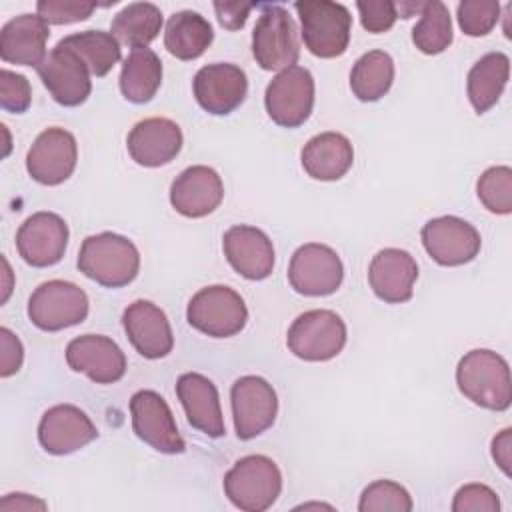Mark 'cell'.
Returning a JSON list of instances; mask_svg holds the SVG:
<instances>
[{"label": "cell", "mask_w": 512, "mask_h": 512, "mask_svg": "<svg viewBox=\"0 0 512 512\" xmlns=\"http://www.w3.org/2000/svg\"><path fill=\"white\" fill-rule=\"evenodd\" d=\"M458 390L476 406L504 412L512 402L508 362L494 350L476 348L466 352L456 366Z\"/></svg>", "instance_id": "6da1fadb"}, {"label": "cell", "mask_w": 512, "mask_h": 512, "mask_svg": "<svg viewBox=\"0 0 512 512\" xmlns=\"http://www.w3.org/2000/svg\"><path fill=\"white\" fill-rule=\"evenodd\" d=\"M78 270L104 288H122L138 276L140 252L126 236L92 234L80 246Z\"/></svg>", "instance_id": "7a4b0ae2"}, {"label": "cell", "mask_w": 512, "mask_h": 512, "mask_svg": "<svg viewBox=\"0 0 512 512\" xmlns=\"http://www.w3.org/2000/svg\"><path fill=\"white\" fill-rule=\"evenodd\" d=\"M282 492V472L264 454H250L234 462L224 476L226 498L244 512L268 510Z\"/></svg>", "instance_id": "3957f363"}, {"label": "cell", "mask_w": 512, "mask_h": 512, "mask_svg": "<svg viewBox=\"0 0 512 512\" xmlns=\"http://www.w3.org/2000/svg\"><path fill=\"white\" fill-rule=\"evenodd\" d=\"M300 18V36L310 54L338 58L350 44L352 16L340 2L304 0L294 4Z\"/></svg>", "instance_id": "277c9868"}, {"label": "cell", "mask_w": 512, "mask_h": 512, "mask_svg": "<svg viewBox=\"0 0 512 512\" xmlns=\"http://www.w3.org/2000/svg\"><path fill=\"white\" fill-rule=\"evenodd\" d=\"M252 56L262 70H286L296 66L300 46L296 24L280 4H262L252 30Z\"/></svg>", "instance_id": "5b68a950"}, {"label": "cell", "mask_w": 512, "mask_h": 512, "mask_svg": "<svg viewBox=\"0 0 512 512\" xmlns=\"http://www.w3.org/2000/svg\"><path fill=\"white\" fill-rule=\"evenodd\" d=\"M188 324L212 338L236 336L248 320V308L242 296L230 286L214 284L200 288L186 308Z\"/></svg>", "instance_id": "8992f818"}, {"label": "cell", "mask_w": 512, "mask_h": 512, "mask_svg": "<svg viewBox=\"0 0 512 512\" xmlns=\"http://www.w3.org/2000/svg\"><path fill=\"white\" fill-rule=\"evenodd\" d=\"M286 344L300 360L326 362L346 346V324L332 310H308L290 324Z\"/></svg>", "instance_id": "52a82bcc"}, {"label": "cell", "mask_w": 512, "mask_h": 512, "mask_svg": "<svg viewBox=\"0 0 512 512\" xmlns=\"http://www.w3.org/2000/svg\"><path fill=\"white\" fill-rule=\"evenodd\" d=\"M88 316L86 292L66 280L42 282L28 298V318L44 332L82 324Z\"/></svg>", "instance_id": "ba28073f"}, {"label": "cell", "mask_w": 512, "mask_h": 512, "mask_svg": "<svg viewBox=\"0 0 512 512\" xmlns=\"http://www.w3.org/2000/svg\"><path fill=\"white\" fill-rule=\"evenodd\" d=\"M264 106L274 124L282 128L302 126L314 108V78L302 66L278 72L264 92Z\"/></svg>", "instance_id": "9c48e42d"}, {"label": "cell", "mask_w": 512, "mask_h": 512, "mask_svg": "<svg viewBox=\"0 0 512 512\" xmlns=\"http://www.w3.org/2000/svg\"><path fill=\"white\" fill-rule=\"evenodd\" d=\"M234 430L240 440H252L266 432L278 414V396L262 376H242L230 388Z\"/></svg>", "instance_id": "30bf717a"}, {"label": "cell", "mask_w": 512, "mask_h": 512, "mask_svg": "<svg viewBox=\"0 0 512 512\" xmlns=\"http://www.w3.org/2000/svg\"><path fill=\"white\" fill-rule=\"evenodd\" d=\"M342 280V260L326 244H302L290 258L288 282L302 296H330L340 288Z\"/></svg>", "instance_id": "8fae6325"}, {"label": "cell", "mask_w": 512, "mask_h": 512, "mask_svg": "<svg viewBox=\"0 0 512 512\" xmlns=\"http://www.w3.org/2000/svg\"><path fill=\"white\" fill-rule=\"evenodd\" d=\"M422 246L440 266H462L472 262L480 248V232L458 216H438L428 220L420 230Z\"/></svg>", "instance_id": "7c38bea8"}, {"label": "cell", "mask_w": 512, "mask_h": 512, "mask_svg": "<svg viewBox=\"0 0 512 512\" xmlns=\"http://www.w3.org/2000/svg\"><path fill=\"white\" fill-rule=\"evenodd\" d=\"M132 430L136 436L162 454H182L184 438L178 432L166 400L154 390H138L130 398Z\"/></svg>", "instance_id": "4fadbf2b"}, {"label": "cell", "mask_w": 512, "mask_h": 512, "mask_svg": "<svg viewBox=\"0 0 512 512\" xmlns=\"http://www.w3.org/2000/svg\"><path fill=\"white\" fill-rule=\"evenodd\" d=\"M78 162V144L72 132L52 126L42 130L26 154V170L38 184L58 186L68 180Z\"/></svg>", "instance_id": "5bb4252c"}, {"label": "cell", "mask_w": 512, "mask_h": 512, "mask_svg": "<svg viewBox=\"0 0 512 512\" xmlns=\"http://www.w3.org/2000/svg\"><path fill=\"white\" fill-rule=\"evenodd\" d=\"M42 84L60 106H80L92 92L90 70L66 46L56 44L36 68Z\"/></svg>", "instance_id": "9a60e30c"}, {"label": "cell", "mask_w": 512, "mask_h": 512, "mask_svg": "<svg viewBox=\"0 0 512 512\" xmlns=\"http://www.w3.org/2000/svg\"><path fill=\"white\" fill-rule=\"evenodd\" d=\"M192 92L202 110L214 116H226L244 102L248 94V78L236 64L214 62L196 72Z\"/></svg>", "instance_id": "2e32d148"}, {"label": "cell", "mask_w": 512, "mask_h": 512, "mask_svg": "<svg viewBox=\"0 0 512 512\" xmlns=\"http://www.w3.org/2000/svg\"><path fill=\"white\" fill-rule=\"evenodd\" d=\"M68 246V224L54 212L28 216L16 232L20 258L34 268H48L62 260Z\"/></svg>", "instance_id": "e0dca14e"}, {"label": "cell", "mask_w": 512, "mask_h": 512, "mask_svg": "<svg viewBox=\"0 0 512 512\" xmlns=\"http://www.w3.org/2000/svg\"><path fill=\"white\" fill-rule=\"evenodd\" d=\"M98 430L90 416L74 404H56L48 408L38 424L40 446L54 456L72 454L92 440Z\"/></svg>", "instance_id": "ac0fdd59"}, {"label": "cell", "mask_w": 512, "mask_h": 512, "mask_svg": "<svg viewBox=\"0 0 512 512\" xmlns=\"http://www.w3.org/2000/svg\"><path fill=\"white\" fill-rule=\"evenodd\" d=\"M66 362L96 384H114L126 374V356L108 336L82 334L68 342Z\"/></svg>", "instance_id": "d6986e66"}, {"label": "cell", "mask_w": 512, "mask_h": 512, "mask_svg": "<svg viewBox=\"0 0 512 512\" xmlns=\"http://www.w3.org/2000/svg\"><path fill=\"white\" fill-rule=\"evenodd\" d=\"M122 326L134 350L148 360L164 358L174 348L170 322L164 310L150 300H134L128 304L122 312Z\"/></svg>", "instance_id": "ffe728a7"}, {"label": "cell", "mask_w": 512, "mask_h": 512, "mask_svg": "<svg viewBox=\"0 0 512 512\" xmlns=\"http://www.w3.org/2000/svg\"><path fill=\"white\" fill-rule=\"evenodd\" d=\"M228 264L246 280H264L274 270V246L266 232L256 226L236 224L222 236Z\"/></svg>", "instance_id": "44dd1931"}, {"label": "cell", "mask_w": 512, "mask_h": 512, "mask_svg": "<svg viewBox=\"0 0 512 512\" xmlns=\"http://www.w3.org/2000/svg\"><path fill=\"white\" fill-rule=\"evenodd\" d=\"M224 198L220 174L204 164L188 166L170 186L172 208L186 218H204L212 214Z\"/></svg>", "instance_id": "7402d4cb"}, {"label": "cell", "mask_w": 512, "mask_h": 512, "mask_svg": "<svg viewBox=\"0 0 512 512\" xmlns=\"http://www.w3.org/2000/svg\"><path fill=\"white\" fill-rule=\"evenodd\" d=\"M126 148L136 164L158 168L172 162L180 154L182 130L170 118H144L128 132Z\"/></svg>", "instance_id": "603a6c76"}, {"label": "cell", "mask_w": 512, "mask_h": 512, "mask_svg": "<svg viewBox=\"0 0 512 512\" xmlns=\"http://www.w3.org/2000/svg\"><path fill=\"white\" fill-rule=\"evenodd\" d=\"M416 278L418 264L414 256L400 248L380 250L368 266V282L372 292L388 304L408 302L414 294Z\"/></svg>", "instance_id": "cb8c5ba5"}, {"label": "cell", "mask_w": 512, "mask_h": 512, "mask_svg": "<svg viewBox=\"0 0 512 512\" xmlns=\"http://www.w3.org/2000/svg\"><path fill=\"white\" fill-rule=\"evenodd\" d=\"M176 396L192 428L204 432L210 438L224 436L226 428L220 408V396L210 378L198 372L182 374L176 380Z\"/></svg>", "instance_id": "d4e9b609"}, {"label": "cell", "mask_w": 512, "mask_h": 512, "mask_svg": "<svg viewBox=\"0 0 512 512\" xmlns=\"http://www.w3.org/2000/svg\"><path fill=\"white\" fill-rule=\"evenodd\" d=\"M50 28L38 14H20L10 18L0 30V58L8 64L34 66L46 58Z\"/></svg>", "instance_id": "484cf974"}, {"label": "cell", "mask_w": 512, "mask_h": 512, "mask_svg": "<svg viewBox=\"0 0 512 512\" xmlns=\"http://www.w3.org/2000/svg\"><path fill=\"white\" fill-rule=\"evenodd\" d=\"M304 172L322 182L340 180L354 162V148L340 132H320L312 136L300 152Z\"/></svg>", "instance_id": "4316f807"}, {"label": "cell", "mask_w": 512, "mask_h": 512, "mask_svg": "<svg viewBox=\"0 0 512 512\" xmlns=\"http://www.w3.org/2000/svg\"><path fill=\"white\" fill-rule=\"evenodd\" d=\"M510 78V58L504 52L484 54L468 72L466 92L478 114L488 112L502 96Z\"/></svg>", "instance_id": "83f0119b"}, {"label": "cell", "mask_w": 512, "mask_h": 512, "mask_svg": "<svg viewBox=\"0 0 512 512\" xmlns=\"http://www.w3.org/2000/svg\"><path fill=\"white\" fill-rule=\"evenodd\" d=\"M214 40L212 24L198 12L180 10L164 28V48L178 60H196Z\"/></svg>", "instance_id": "f1b7e54d"}, {"label": "cell", "mask_w": 512, "mask_h": 512, "mask_svg": "<svg viewBox=\"0 0 512 512\" xmlns=\"http://www.w3.org/2000/svg\"><path fill=\"white\" fill-rule=\"evenodd\" d=\"M162 84V62L148 46L132 48L120 70V92L132 104L150 102Z\"/></svg>", "instance_id": "f546056e"}, {"label": "cell", "mask_w": 512, "mask_h": 512, "mask_svg": "<svg viewBox=\"0 0 512 512\" xmlns=\"http://www.w3.org/2000/svg\"><path fill=\"white\" fill-rule=\"evenodd\" d=\"M162 28V12L152 2H132L124 6L110 24V34L130 48L148 46Z\"/></svg>", "instance_id": "4dcf8cb0"}, {"label": "cell", "mask_w": 512, "mask_h": 512, "mask_svg": "<svg viewBox=\"0 0 512 512\" xmlns=\"http://www.w3.org/2000/svg\"><path fill=\"white\" fill-rule=\"evenodd\" d=\"M394 82V60L384 50H370L362 54L350 72L352 94L360 102L380 100Z\"/></svg>", "instance_id": "1f68e13d"}, {"label": "cell", "mask_w": 512, "mask_h": 512, "mask_svg": "<svg viewBox=\"0 0 512 512\" xmlns=\"http://www.w3.org/2000/svg\"><path fill=\"white\" fill-rule=\"evenodd\" d=\"M58 44L70 48L96 78L106 76L122 56L120 42L104 30L76 32L62 38Z\"/></svg>", "instance_id": "d6a6232c"}, {"label": "cell", "mask_w": 512, "mask_h": 512, "mask_svg": "<svg viewBox=\"0 0 512 512\" xmlns=\"http://www.w3.org/2000/svg\"><path fill=\"white\" fill-rule=\"evenodd\" d=\"M412 42L428 56L440 54L452 44V20L444 2H424L420 20L412 28Z\"/></svg>", "instance_id": "836d02e7"}, {"label": "cell", "mask_w": 512, "mask_h": 512, "mask_svg": "<svg viewBox=\"0 0 512 512\" xmlns=\"http://www.w3.org/2000/svg\"><path fill=\"white\" fill-rule=\"evenodd\" d=\"M476 194L482 206L492 214L512 212V168L510 166H490L482 172L476 184Z\"/></svg>", "instance_id": "e575fe53"}, {"label": "cell", "mask_w": 512, "mask_h": 512, "mask_svg": "<svg viewBox=\"0 0 512 512\" xmlns=\"http://www.w3.org/2000/svg\"><path fill=\"white\" fill-rule=\"evenodd\" d=\"M412 506L408 490L392 480H376L368 484L358 502L360 512H410Z\"/></svg>", "instance_id": "d590c367"}, {"label": "cell", "mask_w": 512, "mask_h": 512, "mask_svg": "<svg viewBox=\"0 0 512 512\" xmlns=\"http://www.w3.org/2000/svg\"><path fill=\"white\" fill-rule=\"evenodd\" d=\"M458 24L466 36L480 38L492 32L500 18V4L496 0H464L458 4Z\"/></svg>", "instance_id": "8d00e7d4"}, {"label": "cell", "mask_w": 512, "mask_h": 512, "mask_svg": "<svg viewBox=\"0 0 512 512\" xmlns=\"http://www.w3.org/2000/svg\"><path fill=\"white\" fill-rule=\"evenodd\" d=\"M32 102V90L26 76L8 68L0 70V106L10 114H22Z\"/></svg>", "instance_id": "74e56055"}, {"label": "cell", "mask_w": 512, "mask_h": 512, "mask_svg": "<svg viewBox=\"0 0 512 512\" xmlns=\"http://www.w3.org/2000/svg\"><path fill=\"white\" fill-rule=\"evenodd\" d=\"M38 16L46 20V24H74L90 18L96 10L94 2H72V0H40L36 4Z\"/></svg>", "instance_id": "f35d334b"}, {"label": "cell", "mask_w": 512, "mask_h": 512, "mask_svg": "<svg viewBox=\"0 0 512 512\" xmlns=\"http://www.w3.org/2000/svg\"><path fill=\"white\" fill-rule=\"evenodd\" d=\"M454 512H498V494L486 484H464L456 490L452 500Z\"/></svg>", "instance_id": "ab89813d"}, {"label": "cell", "mask_w": 512, "mask_h": 512, "mask_svg": "<svg viewBox=\"0 0 512 512\" xmlns=\"http://www.w3.org/2000/svg\"><path fill=\"white\" fill-rule=\"evenodd\" d=\"M356 8H358L364 30L372 34L390 30L398 18L396 2H390V0H368V2L360 0L356 2Z\"/></svg>", "instance_id": "60d3db41"}, {"label": "cell", "mask_w": 512, "mask_h": 512, "mask_svg": "<svg viewBox=\"0 0 512 512\" xmlns=\"http://www.w3.org/2000/svg\"><path fill=\"white\" fill-rule=\"evenodd\" d=\"M0 350V376L8 378L20 370L24 360V348L18 336L6 326L0 328Z\"/></svg>", "instance_id": "b9f144b4"}, {"label": "cell", "mask_w": 512, "mask_h": 512, "mask_svg": "<svg viewBox=\"0 0 512 512\" xmlns=\"http://www.w3.org/2000/svg\"><path fill=\"white\" fill-rule=\"evenodd\" d=\"M252 8L254 4H244V2H214L218 22L226 30H240L246 24L248 12Z\"/></svg>", "instance_id": "7bdbcfd3"}, {"label": "cell", "mask_w": 512, "mask_h": 512, "mask_svg": "<svg viewBox=\"0 0 512 512\" xmlns=\"http://www.w3.org/2000/svg\"><path fill=\"white\" fill-rule=\"evenodd\" d=\"M492 458L498 464V468L510 476V464H512V430L504 428L498 436L492 440Z\"/></svg>", "instance_id": "ee69618b"}, {"label": "cell", "mask_w": 512, "mask_h": 512, "mask_svg": "<svg viewBox=\"0 0 512 512\" xmlns=\"http://www.w3.org/2000/svg\"><path fill=\"white\" fill-rule=\"evenodd\" d=\"M46 502L40 498H34L30 494H22V492H14V494H6L0 500V512H30V510H46Z\"/></svg>", "instance_id": "f6af8a7d"}]
</instances>
